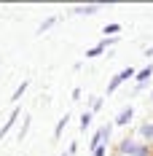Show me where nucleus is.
I'll list each match as a JSON object with an SVG mask.
<instances>
[{
	"mask_svg": "<svg viewBox=\"0 0 153 156\" xmlns=\"http://www.w3.org/2000/svg\"><path fill=\"white\" fill-rule=\"evenodd\" d=\"M121 154L123 156H151V148L148 145H137V143H132V140H123Z\"/></svg>",
	"mask_w": 153,
	"mask_h": 156,
	"instance_id": "f257e3e1",
	"label": "nucleus"
},
{
	"mask_svg": "<svg viewBox=\"0 0 153 156\" xmlns=\"http://www.w3.org/2000/svg\"><path fill=\"white\" fill-rule=\"evenodd\" d=\"M132 76H134V70H132V67H123L121 73H116V76L110 78V83H107V94H113V92H116V89L123 83V81H129Z\"/></svg>",
	"mask_w": 153,
	"mask_h": 156,
	"instance_id": "f03ea898",
	"label": "nucleus"
},
{
	"mask_svg": "<svg viewBox=\"0 0 153 156\" xmlns=\"http://www.w3.org/2000/svg\"><path fill=\"white\" fill-rule=\"evenodd\" d=\"M107 137H110V126L105 124V126H102V129H99V132H97V135L92 137V148H99V145H105Z\"/></svg>",
	"mask_w": 153,
	"mask_h": 156,
	"instance_id": "7ed1b4c3",
	"label": "nucleus"
},
{
	"mask_svg": "<svg viewBox=\"0 0 153 156\" xmlns=\"http://www.w3.org/2000/svg\"><path fill=\"white\" fill-rule=\"evenodd\" d=\"M132 116H134V108L129 105V108H123L118 116H116V126H123V124H129L132 121Z\"/></svg>",
	"mask_w": 153,
	"mask_h": 156,
	"instance_id": "20e7f679",
	"label": "nucleus"
},
{
	"mask_svg": "<svg viewBox=\"0 0 153 156\" xmlns=\"http://www.w3.org/2000/svg\"><path fill=\"white\" fill-rule=\"evenodd\" d=\"M151 76H153V65H145V67L137 73V89H142V86H145V81H148Z\"/></svg>",
	"mask_w": 153,
	"mask_h": 156,
	"instance_id": "39448f33",
	"label": "nucleus"
},
{
	"mask_svg": "<svg viewBox=\"0 0 153 156\" xmlns=\"http://www.w3.org/2000/svg\"><path fill=\"white\" fill-rule=\"evenodd\" d=\"M57 19H59V16H48L46 22H43V24H40V27H38V35H43V32H46V30H51V27H54V24H57Z\"/></svg>",
	"mask_w": 153,
	"mask_h": 156,
	"instance_id": "423d86ee",
	"label": "nucleus"
},
{
	"mask_svg": "<svg viewBox=\"0 0 153 156\" xmlns=\"http://www.w3.org/2000/svg\"><path fill=\"white\" fill-rule=\"evenodd\" d=\"M94 11H99L97 3H92V5H75V14H94Z\"/></svg>",
	"mask_w": 153,
	"mask_h": 156,
	"instance_id": "0eeeda50",
	"label": "nucleus"
},
{
	"mask_svg": "<svg viewBox=\"0 0 153 156\" xmlns=\"http://www.w3.org/2000/svg\"><path fill=\"white\" fill-rule=\"evenodd\" d=\"M14 121H16V110L11 113V116H8V121H5V126H0V137H5V135H8V129L14 126Z\"/></svg>",
	"mask_w": 153,
	"mask_h": 156,
	"instance_id": "6e6552de",
	"label": "nucleus"
},
{
	"mask_svg": "<svg viewBox=\"0 0 153 156\" xmlns=\"http://www.w3.org/2000/svg\"><path fill=\"white\" fill-rule=\"evenodd\" d=\"M140 135H142L145 140H153V124H151V121H148V124H142V126H140Z\"/></svg>",
	"mask_w": 153,
	"mask_h": 156,
	"instance_id": "1a4fd4ad",
	"label": "nucleus"
},
{
	"mask_svg": "<svg viewBox=\"0 0 153 156\" xmlns=\"http://www.w3.org/2000/svg\"><path fill=\"white\" fill-rule=\"evenodd\" d=\"M67 121H70V116L64 113V116H62V119H59V124H57V129H54V137H59V135H62V129L67 126Z\"/></svg>",
	"mask_w": 153,
	"mask_h": 156,
	"instance_id": "9d476101",
	"label": "nucleus"
},
{
	"mask_svg": "<svg viewBox=\"0 0 153 156\" xmlns=\"http://www.w3.org/2000/svg\"><path fill=\"white\" fill-rule=\"evenodd\" d=\"M89 126H92V110H86V113H83V116H81V129H83V132H86V129H89Z\"/></svg>",
	"mask_w": 153,
	"mask_h": 156,
	"instance_id": "9b49d317",
	"label": "nucleus"
},
{
	"mask_svg": "<svg viewBox=\"0 0 153 156\" xmlns=\"http://www.w3.org/2000/svg\"><path fill=\"white\" fill-rule=\"evenodd\" d=\"M27 86H30V81H22V86H19V89H16V92H14V97H11V100H14V102H16V100L22 97V94L27 92Z\"/></svg>",
	"mask_w": 153,
	"mask_h": 156,
	"instance_id": "f8f14e48",
	"label": "nucleus"
},
{
	"mask_svg": "<svg viewBox=\"0 0 153 156\" xmlns=\"http://www.w3.org/2000/svg\"><path fill=\"white\" fill-rule=\"evenodd\" d=\"M105 35H110V38H113V35H116V32H118V24H105Z\"/></svg>",
	"mask_w": 153,
	"mask_h": 156,
	"instance_id": "ddd939ff",
	"label": "nucleus"
},
{
	"mask_svg": "<svg viewBox=\"0 0 153 156\" xmlns=\"http://www.w3.org/2000/svg\"><path fill=\"white\" fill-rule=\"evenodd\" d=\"M27 126H30V116H24V124H22V137L27 135Z\"/></svg>",
	"mask_w": 153,
	"mask_h": 156,
	"instance_id": "4468645a",
	"label": "nucleus"
},
{
	"mask_svg": "<svg viewBox=\"0 0 153 156\" xmlns=\"http://www.w3.org/2000/svg\"><path fill=\"white\" fill-rule=\"evenodd\" d=\"M105 148H107V145H99V148H94V156H105Z\"/></svg>",
	"mask_w": 153,
	"mask_h": 156,
	"instance_id": "2eb2a0df",
	"label": "nucleus"
},
{
	"mask_svg": "<svg viewBox=\"0 0 153 156\" xmlns=\"http://www.w3.org/2000/svg\"><path fill=\"white\" fill-rule=\"evenodd\" d=\"M145 54H148V57H153V46H151V48H145Z\"/></svg>",
	"mask_w": 153,
	"mask_h": 156,
	"instance_id": "dca6fc26",
	"label": "nucleus"
},
{
	"mask_svg": "<svg viewBox=\"0 0 153 156\" xmlns=\"http://www.w3.org/2000/svg\"><path fill=\"white\" fill-rule=\"evenodd\" d=\"M151 100H153V92H151Z\"/></svg>",
	"mask_w": 153,
	"mask_h": 156,
	"instance_id": "f3484780",
	"label": "nucleus"
},
{
	"mask_svg": "<svg viewBox=\"0 0 153 156\" xmlns=\"http://www.w3.org/2000/svg\"><path fill=\"white\" fill-rule=\"evenodd\" d=\"M62 156H67V154H62Z\"/></svg>",
	"mask_w": 153,
	"mask_h": 156,
	"instance_id": "a211bd4d",
	"label": "nucleus"
}]
</instances>
